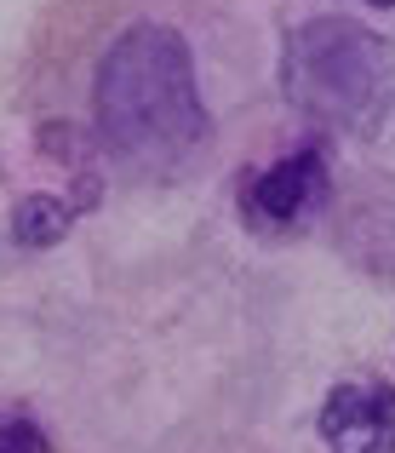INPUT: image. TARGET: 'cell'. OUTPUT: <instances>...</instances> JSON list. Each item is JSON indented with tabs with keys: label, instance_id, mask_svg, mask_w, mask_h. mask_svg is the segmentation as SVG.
<instances>
[{
	"label": "cell",
	"instance_id": "cell-1",
	"mask_svg": "<svg viewBox=\"0 0 395 453\" xmlns=\"http://www.w3.org/2000/svg\"><path fill=\"white\" fill-rule=\"evenodd\" d=\"M315 189H321V161L315 155H292V161L270 166V173L258 178L253 201H258V212H270V219H292Z\"/></svg>",
	"mask_w": 395,
	"mask_h": 453
},
{
	"label": "cell",
	"instance_id": "cell-3",
	"mask_svg": "<svg viewBox=\"0 0 395 453\" xmlns=\"http://www.w3.org/2000/svg\"><path fill=\"white\" fill-rule=\"evenodd\" d=\"M0 453H46V436L34 425L11 419V425H0Z\"/></svg>",
	"mask_w": 395,
	"mask_h": 453
},
{
	"label": "cell",
	"instance_id": "cell-2",
	"mask_svg": "<svg viewBox=\"0 0 395 453\" xmlns=\"http://www.w3.org/2000/svg\"><path fill=\"white\" fill-rule=\"evenodd\" d=\"M64 230H69V207L52 196H29L11 212V235L23 247H52V242H64Z\"/></svg>",
	"mask_w": 395,
	"mask_h": 453
},
{
	"label": "cell",
	"instance_id": "cell-4",
	"mask_svg": "<svg viewBox=\"0 0 395 453\" xmlns=\"http://www.w3.org/2000/svg\"><path fill=\"white\" fill-rule=\"evenodd\" d=\"M373 6H395V0H373Z\"/></svg>",
	"mask_w": 395,
	"mask_h": 453
}]
</instances>
